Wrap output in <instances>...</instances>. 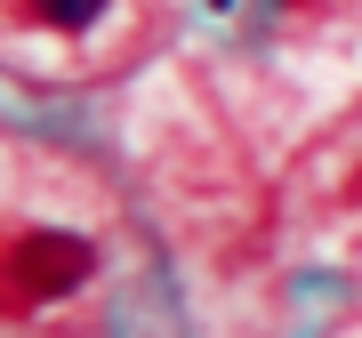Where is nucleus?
Returning a JSON list of instances; mask_svg holds the SVG:
<instances>
[{"label":"nucleus","instance_id":"2","mask_svg":"<svg viewBox=\"0 0 362 338\" xmlns=\"http://www.w3.org/2000/svg\"><path fill=\"white\" fill-rule=\"evenodd\" d=\"M33 16H40V25H57V33H81V25H97V16H105V0H33Z\"/></svg>","mask_w":362,"mask_h":338},{"label":"nucleus","instance_id":"1","mask_svg":"<svg viewBox=\"0 0 362 338\" xmlns=\"http://www.w3.org/2000/svg\"><path fill=\"white\" fill-rule=\"evenodd\" d=\"M89 266H97V250L81 234H25L0 258V290H8L16 306H40V298H57V290L89 282Z\"/></svg>","mask_w":362,"mask_h":338}]
</instances>
